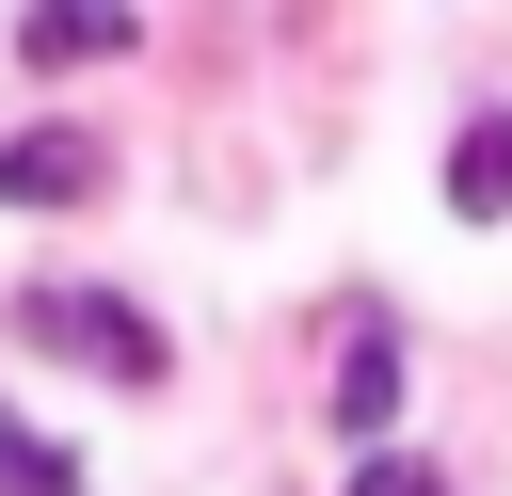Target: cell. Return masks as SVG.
<instances>
[{
	"label": "cell",
	"mask_w": 512,
	"mask_h": 496,
	"mask_svg": "<svg viewBox=\"0 0 512 496\" xmlns=\"http://www.w3.org/2000/svg\"><path fill=\"white\" fill-rule=\"evenodd\" d=\"M16 336H32V352H80L96 384H160V320H144V304H112V288H32V304H16Z\"/></svg>",
	"instance_id": "obj_1"
},
{
	"label": "cell",
	"mask_w": 512,
	"mask_h": 496,
	"mask_svg": "<svg viewBox=\"0 0 512 496\" xmlns=\"http://www.w3.org/2000/svg\"><path fill=\"white\" fill-rule=\"evenodd\" d=\"M96 176H112V160H96L80 128H16V144H0V208H80Z\"/></svg>",
	"instance_id": "obj_2"
},
{
	"label": "cell",
	"mask_w": 512,
	"mask_h": 496,
	"mask_svg": "<svg viewBox=\"0 0 512 496\" xmlns=\"http://www.w3.org/2000/svg\"><path fill=\"white\" fill-rule=\"evenodd\" d=\"M448 208H464V224H512V112H464V144H448Z\"/></svg>",
	"instance_id": "obj_3"
},
{
	"label": "cell",
	"mask_w": 512,
	"mask_h": 496,
	"mask_svg": "<svg viewBox=\"0 0 512 496\" xmlns=\"http://www.w3.org/2000/svg\"><path fill=\"white\" fill-rule=\"evenodd\" d=\"M16 48H32V64H112V48H128V0H32Z\"/></svg>",
	"instance_id": "obj_4"
},
{
	"label": "cell",
	"mask_w": 512,
	"mask_h": 496,
	"mask_svg": "<svg viewBox=\"0 0 512 496\" xmlns=\"http://www.w3.org/2000/svg\"><path fill=\"white\" fill-rule=\"evenodd\" d=\"M384 416H400V336L352 320V352H336V432H384Z\"/></svg>",
	"instance_id": "obj_5"
},
{
	"label": "cell",
	"mask_w": 512,
	"mask_h": 496,
	"mask_svg": "<svg viewBox=\"0 0 512 496\" xmlns=\"http://www.w3.org/2000/svg\"><path fill=\"white\" fill-rule=\"evenodd\" d=\"M0 496H80V464H64L48 432H16V416H0Z\"/></svg>",
	"instance_id": "obj_6"
},
{
	"label": "cell",
	"mask_w": 512,
	"mask_h": 496,
	"mask_svg": "<svg viewBox=\"0 0 512 496\" xmlns=\"http://www.w3.org/2000/svg\"><path fill=\"white\" fill-rule=\"evenodd\" d=\"M352 496H448V480H432V464H400V448H368V464H352Z\"/></svg>",
	"instance_id": "obj_7"
}]
</instances>
